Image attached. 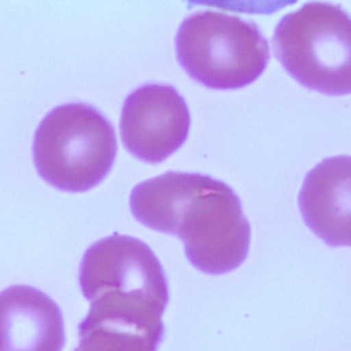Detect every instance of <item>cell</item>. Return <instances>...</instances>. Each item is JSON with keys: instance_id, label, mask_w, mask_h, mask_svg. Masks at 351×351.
I'll use <instances>...</instances> for the list:
<instances>
[{"instance_id": "cell-3", "label": "cell", "mask_w": 351, "mask_h": 351, "mask_svg": "<svg viewBox=\"0 0 351 351\" xmlns=\"http://www.w3.org/2000/svg\"><path fill=\"white\" fill-rule=\"evenodd\" d=\"M176 52L195 81L214 89L247 86L270 58L269 43L252 21L217 10L196 11L182 21Z\"/></svg>"}, {"instance_id": "cell-8", "label": "cell", "mask_w": 351, "mask_h": 351, "mask_svg": "<svg viewBox=\"0 0 351 351\" xmlns=\"http://www.w3.org/2000/svg\"><path fill=\"white\" fill-rule=\"evenodd\" d=\"M74 351H158L162 336L81 321Z\"/></svg>"}, {"instance_id": "cell-4", "label": "cell", "mask_w": 351, "mask_h": 351, "mask_svg": "<svg viewBox=\"0 0 351 351\" xmlns=\"http://www.w3.org/2000/svg\"><path fill=\"white\" fill-rule=\"evenodd\" d=\"M273 51L302 85L326 95L351 93V16L330 3H306L284 15Z\"/></svg>"}, {"instance_id": "cell-5", "label": "cell", "mask_w": 351, "mask_h": 351, "mask_svg": "<svg viewBox=\"0 0 351 351\" xmlns=\"http://www.w3.org/2000/svg\"><path fill=\"white\" fill-rule=\"evenodd\" d=\"M191 115L171 85L147 84L123 101L119 129L125 148L143 162L159 163L186 140Z\"/></svg>"}, {"instance_id": "cell-7", "label": "cell", "mask_w": 351, "mask_h": 351, "mask_svg": "<svg viewBox=\"0 0 351 351\" xmlns=\"http://www.w3.org/2000/svg\"><path fill=\"white\" fill-rule=\"evenodd\" d=\"M64 324L59 306L30 285L0 292V351H62Z\"/></svg>"}, {"instance_id": "cell-2", "label": "cell", "mask_w": 351, "mask_h": 351, "mask_svg": "<svg viewBox=\"0 0 351 351\" xmlns=\"http://www.w3.org/2000/svg\"><path fill=\"white\" fill-rule=\"evenodd\" d=\"M117 155L111 122L93 106L67 103L37 126L33 160L38 174L62 191L84 192L108 174Z\"/></svg>"}, {"instance_id": "cell-6", "label": "cell", "mask_w": 351, "mask_h": 351, "mask_svg": "<svg viewBox=\"0 0 351 351\" xmlns=\"http://www.w3.org/2000/svg\"><path fill=\"white\" fill-rule=\"evenodd\" d=\"M298 203L304 223L319 239L351 247V156L326 158L311 169Z\"/></svg>"}, {"instance_id": "cell-1", "label": "cell", "mask_w": 351, "mask_h": 351, "mask_svg": "<svg viewBox=\"0 0 351 351\" xmlns=\"http://www.w3.org/2000/svg\"><path fill=\"white\" fill-rule=\"evenodd\" d=\"M129 206L143 225L178 236L188 261L203 273L232 271L247 258L251 228L239 196L223 181L167 171L137 184Z\"/></svg>"}]
</instances>
